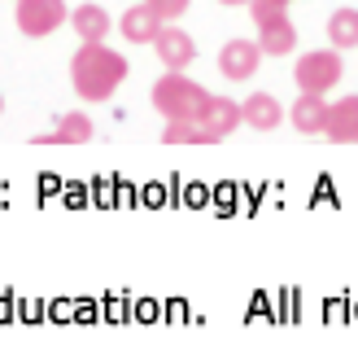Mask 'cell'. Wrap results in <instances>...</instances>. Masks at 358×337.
<instances>
[{"label": "cell", "instance_id": "cell-1", "mask_svg": "<svg viewBox=\"0 0 358 337\" xmlns=\"http://www.w3.org/2000/svg\"><path fill=\"white\" fill-rule=\"evenodd\" d=\"M127 70L131 66L122 53H114L105 40H92V44H79L75 62H70V83L83 101H110L127 79Z\"/></svg>", "mask_w": 358, "mask_h": 337}, {"label": "cell", "instance_id": "cell-2", "mask_svg": "<svg viewBox=\"0 0 358 337\" xmlns=\"http://www.w3.org/2000/svg\"><path fill=\"white\" fill-rule=\"evenodd\" d=\"M206 105H210V92L196 79H188L184 70H166L153 83V110L166 123H201Z\"/></svg>", "mask_w": 358, "mask_h": 337}, {"label": "cell", "instance_id": "cell-3", "mask_svg": "<svg viewBox=\"0 0 358 337\" xmlns=\"http://www.w3.org/2000/svg\"><path fill=\"white\" fill-rule=\"evenodd\" d=\"M345 75V62H341V48H315V53H301L297 66H293V79L301 92H315V97H328Z\"/></svg>", "mask_w": 358, "mask_h": 337}, {"label": "cell", "instance_id": "cell-4", "mask_svg": "<svg viewBox=\"0 0 358 337\" xmlns=\"http://www.w3.org/2000/svg\"><path fill=\"white\" fill-rule=\"evenodd\" d=\"M13 22L31 40H48L52 31H62L70 22V9H66V0H17Z\"/></svg>", "mask_w": 358, "mask_h": 337}, {"label": "cell", "instance_id": "cell-5", "mask_svg": "<svg viewBox=\"0 0 358 337\" xmlns=\"http://www.w3.org/2000/svg\"><path fill=\"white\" fill-rule=\"evenodd\" d=\"M254 27H258V44L266 57H284V53L297 48V27L289 9H266V13H254Z\"/></svg>", "mask_w": 358, "mask_h": 337}, {"label": "cell", "instance_id": "cell-6", "mask_svg": "<svg viewBox=\"0 0 358 337\" xmlns=\"http://www.w3.org/2000/svg\"><path fill=\"white\" fill-rule=\"evenodd\" d=\"M262 44L258 40H227L223 53H219V70H223V79L231 83H249L258 75V66H262Z\"/></svg>", "mask_w": 358, "mask_h": 337}, {"label": "cell", "instance_id": "cell-7", "mask_svg": "<svg viewBox=\"0 0 358 337\" xmlns=\"http://www.w3.org/2000/svg\"><path fill=\"white\" fill-rule=\"evenodd\" d=\"M153 53L162 57L166 70H188L196 62V40L184 31V27H175V22H162V31L153 35Z\"/></svg>", "mask_w": 358, "mask_h": 337}, {"label": "cell", "instance_id": "cell-8", "mask_svg": "<svg viewBox=\"0 0 358 337\" xmlns=\"http://www.w3.org/2000/svg\"><path fill=\"white\" fill-rule=\"evenodd\" d=\"M324 136L332 140V145H358V92H350V97L328 105Z\"/></svg>", "mask_w": 358, "mask_h": 337}, {"label": "cell", "instance_id": "cell-9", "mask_svg": "<svg viewBox=\"0 0 358 337\" xmlns=\"http://www.w3.org/2000/svg\"><path fill=\"white\" fill-rule=\"evenodd\" d=\"M241 114H245V123L254 132H275L280 123H284V105L271 97V92H249L245 101H241Z\"/></svg>", "mask_w": 358, "mask_h": 337}, {"label": "cell", "instance_id": "cell-10", "mask_svg": "<svg viewBox=\"0 0 358 337\" xmlns=\"http://www.w3.org/2000/svg\"><path fill=\"white\" fill-rule=\"evenodd\" d=\"M118 31H122V40H131V44H153V35L162 31V18H157L153 5H131L118 18Z\"/></svg>", "mask_w": 358, "mask_h": 337}, {"label": "cell", "instance_id": "cell-11", "mask_svg": "<svg viewBox=\"0 0 358 337\" xmlns=\"http://www.w3.org/2000/svg\"><path fill=\"white\" fill-rule=\"evenodd\" d=\"M289 118H293V128H297L301 136H319V132L328 128V101L315 97V92H301V97L293 101Z\"/></svg>", "mask_w": 358, "mask_h": 337}, {"label": "cell", "instance_id": "cell-12", "mask_svg": "<svg viewBox=\"0 0 358 337\" xmlns=\"http://www.w3.org/2000/svg\"><path fill=\"white\" fill-rule=\"evenodd\" d=\"M201 123L214 132V140H227L231 132L245 123V114H241V101H231V97H210V105H206V114H201Z\"/></svg>", "mask_w": 358, "mask_h": 337}, {"label": "cell", "instance_id": "cell-13", "mask_svg": "<svg viewBox=\"0 0 358 337\" xmlns=\"http://www.w3.org/2000/svg\"><path fill=\"white\" fill-rule=\"evenodd\" d=\"M92 140V118L87 114H62L57 128L35 136V145H87Z\"/></svg>", "mask_w": 358, "mask_h": 337}, {"label": "cell", "instance_id": "cell-14", "mask_svg": "<svg viewBox=\"0 0 358 337\" xmlns=\"http://www.w3.org/2000/svg\"><path fill=\"white\" fill-rule=\"evenodd\" d=\"M70 27H75V35L83 44H92V40H110V13H105L101 5H75L70 9Z\"/></svg>", "mask_w": 358, "mask_h": 337}, {"label": "cell", "instance_id": "cell-15", "mask_svg": "<svg viewBox=\"0 0 358 337\" xmlns=\"http://www.w3.org/2000/svg\"><path fill=\"white\" fill-rule=\"evenodd\" d=\"M328 44L332 48H358V9H332L328 18Z\"/></svg>", "mask_w": 358, "mask_h": 337}, {"label": "cell", "instance_id": "cell-16", "mask_svg": "<svg viewBox=\"0 0 358 337\" xmlns=\"http://www.w3.org/2000/svg\"><path fill=\"white\" fill-rule=\"evenodd\" d=\"M162 140H166V145H219L206 123H166Z\"/></svg>", "mask_w": 358, "mask_h": 337}, {"label": "cell", "instance_id": "cell-17", "mask_svg": "<svg viewBox=\"0 0 358 337\" xmlns=\"http://www.w3.org/2000/svg\"><path fill=\"white\" fill-rule=\"evenodd\" d=\"M145 5H153L162 22H175V18H184V13H188L192 0H145Z\"/></svg>", "mask_w": 358, "mask_h": 337}, {"label": "cell", "instance_id": "cell-18", "mask_svg": "<svg viewBox=\"0 0 358 337\" xmlns=\"http://www.w3.org/2000/svg\"><path fill=\"white\" fill-rule=\"evenodd\" d=\"M293 0H249V18L254 13H266V9H289Z\"/></svg>", "mask_w": 358, "mask_h": 337}, {"label": "cell", "instance_id": "cell-19", "mask_svg": "<svg viewBox=\"0 0 358 337\" xmlns=\"http://www.w3.org/2000/svg\"><path fill=\"white\" fill-rule=\"evenodd\" d=\"M219 5H227V9H236V5H249V0H219Z\"/></svg>", "mask_w": 358, "mask_h": 337}, {"label": "cell", "instance_id": "cell-20", "mask_svg": "<svg viewBox=\"0 0 358 337\" xmlns=\"http://www.w3.org/2000/svg\"><path fill=\"white\" fill-rule=\"evenodd\" d=\"M0 114H5V97H0Z\"/></svg>", "mask_w": 358, "mask_h": 337}]
</instances>
